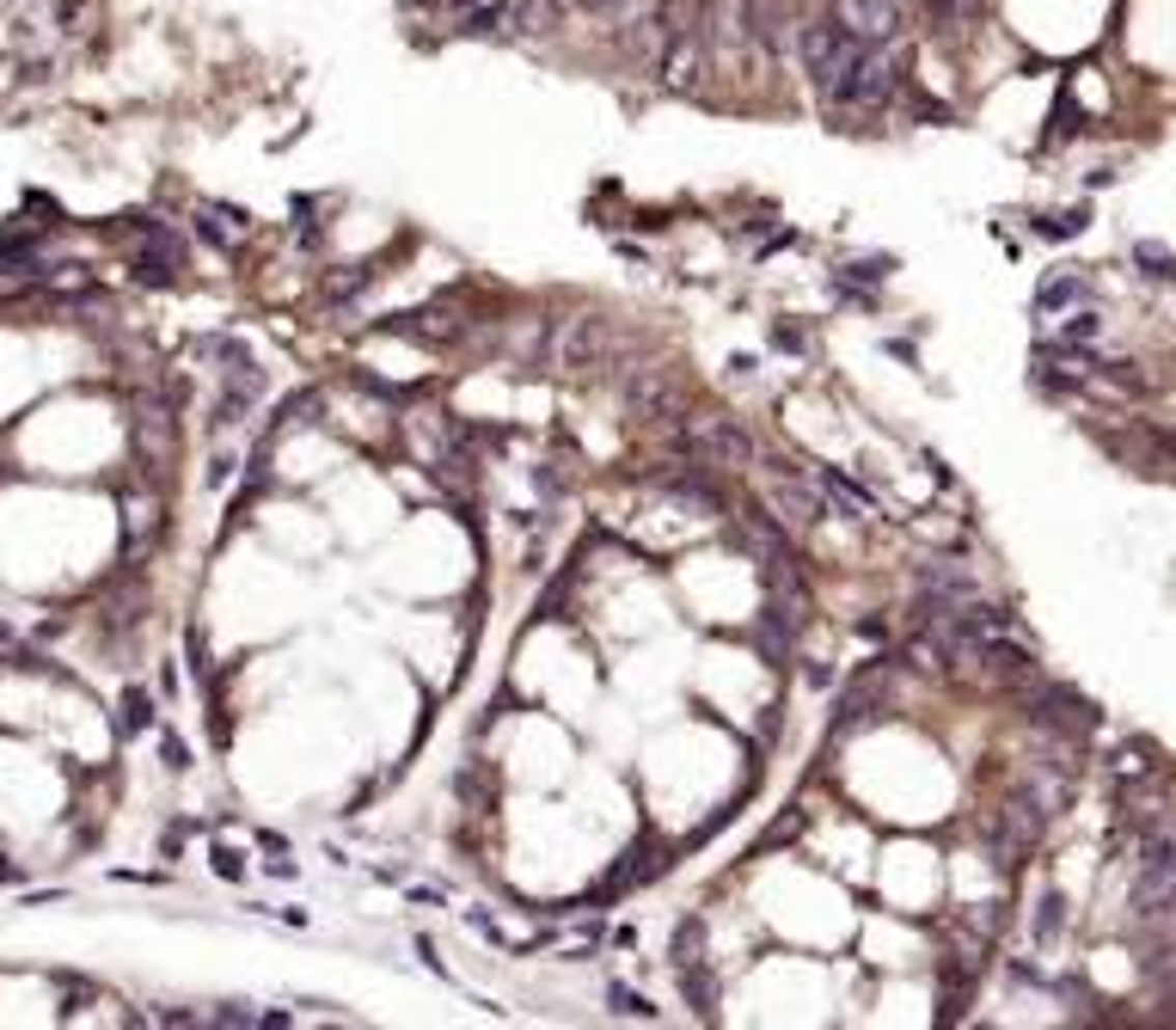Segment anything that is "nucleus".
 Masks as SVG:
<instances>
[{"mask_svg": "<svg viewBox=\"0 0 1176 1030\" xmlns=\"http://www.w3.org/2000/svg\"><path fill=\"white\" fill-rule=\"evenodd\" d=\"M821 99L834 111H883L895 99V62L883 56V44H851V56L840 62V74L821 86Z\"/></svg>", "mask_w": 1176, "mask_h": 1030, "instance_id": "1", "label": "nucleus"}, {"mask_svg": "<svg viewBox=\"0 0 1176 1030\" xmlns=\"http://www.w3.org/2000/svg\"><path fill=\"white\" fill-rule=\"evenodd\" d=\"M1127 901H1133V920H1176V840L1152 834L1140 846Z\"/></svg>", "mask_w": 1176, "mask_h": 1030, "instance_id": "2", "label": "nucleus"}, {"mask_svg": "<svg viewBox=\"0 0 1176 1030\" xmlns=\"http://www.w3.org/2000/svg\"><path fill=\"white\" fill-rule=\"evenodd\" d=\"M130 233H135V282L172 288L178 271H185V240L166 221H147V215H130Z\"/></svg>", "mask_w": 1176, "mask_h": 1030, "instance_id": "3", "label": "nucleus"}, {"mask_svg": "<svg viewBox=\"0 0 1176 1030\" xmlns=\"http://www.w3.org/2000/svg\"><path fill=\"white\" fill-rule=\"evenodd\" d=\"M1024 705H1030V724H1036V730H1054L1060 743H1079V736L1097 730V705L1079 699V693H1066V687L1030 681V699H1024Z\"/></svg>", "mask_w": 1176, "mask_h": 1030, "instance_id": "4", "label": "nucleus"}, {"mask_svg": "<svg viewBox=\"0 0 1176 1030\" xmlns=\"http://www.w3.org/2000/svg\"><path fill=\"white\" fill-rule=\"evenodd\" d=\"M851 44H858V37H851L834 12H828V19H809V25H796V62H803V74H809V86H815V92H821V86L840 74V62L851 56Z\"/></svg>", "mask_w": 1176, "mask_h": 1030, "instance_id": "5", "label": "nucleus"}, {"mask_svg": "<svg viewBox=\"0 0 1176 1030\" xmlns=\"http://www.w3.org/2000/svg\"><path fill=\"white\" fill-rule=\"evenodd\" d=\"M883 712H889V663H870V669L846 687V699L834 705V736H851V730L883 724Z\"/></svg>", "mask_w": 1176, "mask_h": 1030, "instance_id": "6", "label": "nucleus"}, {"mask_svg": "<svg viewBox=\"0 0 1176 1030\" xmlns=\"http://www.w3.org/2000/svg\"><path fill=\"white\" fill-rule=\"evenodd\" d=\"M796 625H803L796 602H790V595H773V602L760 608V625H754V650H760V663L784 669V663L796 657Z\"/></svg>", "mask_w": 1176, "mask_h": 1030, "instance_id": "7", "label": "nucleus"}, {"mask_svg": "<svg viewBox=\"0 0 1176 1030\" xmlns=\"http://www.w3.org/2000/svg\"><path fill=\"white\" fill-rule=\"evenodd\" d=\"M858 44H889L901 25H907V0H840L834 12Z\"/></svg>", "mask_w": 1176, "mask_h": 1030, "instance_id": "8", "label": "nucleus"}, {"mask_svg": "<svg viewBox=\"0 0 1176 1030\" xmlns=\"http://www.w3.org/2000/svg\"><path fill=\"white\" fill-rule=\"evenodd\" d=\"M552 350L564 356V368H594V362L613 350V326L594 319V313H577V319H564V326L552 332Z\"/></svg>", "mask_w": 1176, "mask_h": 1030, "instance_id": "9", "label": "nucleus"}, {"mask_svg": "<svg viewBox=\"0 0 1176 1030\" xmlns=\"http://www.w3.org/2000/svg\"><path fill=\"white\" fill-rule=\"evenodd\" d=\"M766 473H773V497H779V509L796 522V528H815V522L828 516V497H821V484H809V473H796L790 461H773Z\"/></svg>", "mask_w": 1176, "mask_h": 1030, "instance_id": "10", "label": "nucleus"}, {"mask_svg": "<svg viewBox=\"0 0 1176 1030\" xmlns=\"http://www.w3.org/2000/svg\"><path fill=\"white\" fill-rule=\"evenodd\" d=\"M263 393V374L258 362H240V368H221V393H215V429H233V423H246V412L258 406Z\"/></svg>", "mask_w": 1176, "mask_h": 1030, "instance_id": "11", "label": "nucleus"}, {"mask_svg": "<svg viewBox=\"0 0 1176 1030\" xmlns=\"http://www.w3.org/2000/svg\"><path fill=\"white\" fill-rule=\"evenodd\" d=\"M680 448H693L699 461H711V467H748L754 461V436L741 429V423H729V417H711L693 442H680Z\"/></svg>", "mask_w": 1176, "mask_h": 1030, "instance_id": "12", "label": "nucleus"}, {"mask_svg": "<svg viewBox=\"0 0 1176 1030\" xmlns=\"http://www.w3.org/2000/svg\"><path fill=\"white\" fill-rule=\"evenodd\" d=\"M381 332H387V338H417V343H454L459 338V326H448V313H442V307H423V313H392Z\"/></svg>", "mask_w": 1176, "mask_h": 1030, "instance_id": "13", "label": "nucleus"}, {"mask_svg": "<svg viewBox=\"0 0 1176 1030\" xmlns=\"http://www.w3.org/2000/svg\"><path fill=\"white\" fill-rule=\"evenodd\" d=\"M815 484H821V497H828V509H840L846 522H858V516H870V491L864 484H851L840 467H815Z\"/></svg>", "mask_w": 1176, "mask_h": 1030, "instance_id": "14", "label": "nucleus"}, {"mask_svg": "<svg viewBox=\"0 0 1176 1030\" xmlns=\"http://www.w3.org/2000/svg\"><path fill=\"white\" fill-rule=\"evenodd\" d=\"M674 981H680V994H687V1006H693L699 1019H711V1012H718V981H711V969H705V957H687V963H674Z\"/></svg>", "mask_w": 1176, "mask_h": 1030, "instance_id": "15", "label": "nucleus"}, {"mask_svg": "<svg viewBox=\"0 0 1176 1030\" xmlns=\"http://www.w3.org/2000/svg\"><path fill=\"white\" fill-rule=\"evenodd\" d=\"M1085 301H1091V282L1079 271L1047 276L1042 288H1036V313H1072V307H1085Z\"/></svg>", "mask_w": 1176, "mask_h": 1030, "instance_id": "16", "label": "nucleus"}, {"mask_svg": "<svg viewBox=\"0 0 1176 1030\" xmlns=\"http://www.w3.org/2000/svg\"><path fill=\"white\" fill-rule=\"evenodd\" d=\"M196 233H202L208 246L233 252V246L246 240V215H240V208H215V203H202V208H196Z\"/></svg>", "mask_w": 1176, "mask_h": 1030, "instance_id": "17", "label": "nucleus"}, {"mask_svg": "<svg viewBox=\"0 0 1176 1030\" xmlns=\"http://www.w3.org/2000/svg\"><path fill=\"white\" fill-rule=\"evenodd\" d=\"M655 871H668V859H655L650 846H632L613 871H607V884H600V895H625L632 884H644V878H655Z\"/></svg>", "mask_w": 1176, "mask_h": 1030, "instance_id": "18", "label": "nucleus"}, {"mask_svg": "<svg viewBox=\"0 0 1176 1030\" xmlns=\"http://www.w3.org/2000/svg\"><path fill=\"white\" fill-rule=\"evenodd\" d=\"M668 406H674L668 374H638V381H632V412H638V417L662 423V412H668ZM668 417H680V412H668Z\"/></svg>", "mask_w": 1176, "mask_h": 1030, "instance_id": "19", "label": "nucleus"}, {"mask_svg": "<svg viewBox=\"0 0 1176 1030\" xmlns=\"http://www.w3.org/2000/svg\"><path fill=\"white\" fill-rule=\"evenodd\" d=\"M509 19H515V31H527V37H545V31L564 25V0H515Z\"/></svg>", "mask_w": 1176, "mask_h": 1030, "instance_id": "20", "label": "nucleus"}, {"mask_svg": "<svg viewBox=\"0 0 1176 1030\" xmlns=\"http://www.w3.org/2000/svg\"><path fill=\"white\" fill-rule=\"evenodd\" d=\"M1060 932H1066V895H1060V890H1042V901H1036V926H1030L1036 951H1054V945H1060Z\"/></svg>", "mask_w": 1176, "mask_h": 1030, "instance_id": "21", "label": "nucleus"}, {"mask_svg": "<svg viewBox=\"0 0 1176 1030\" xmlns=\"http://www.w3.org/2000/svg\"><path fill=\"white\" fill-rule=\"evenodd\" d=\"M362 288H374V271H368V265H343L337 276L319 282V301H326V307H349Z\"/></svg>", "mask_w": 1176, "mask_h": 1030, "instance_id": "22", "label": "nucleus"}, {"mask_svg": "<svg viewBox=\"0 0 1176 1030\" xmlns=\"http://www.w3.org/2000/svg\"><path fill=\"white\" fill-rule=\"evenodd\" d=\"M313 423H319V393H295V399L276 412V423H270V436H263V442H282V436L313 429Z\"/></svg>", "mask_w": 1176, "mask_h": 1030, "instance_id": "23", "label": "nucleus"}, {"mask_svg": "<svg viewBox=\"0 0 1176 1030\" xmlns=\"http://www.w3.org/2000/svg\"><path fill=\"white\" fill-rule=\"evenodd\" d=\"M889 271H895L889 258H851L846 271H840V288H846V295H858V288H864V301H870V288H876V282H889Z\"/></svg>", "mask_w": 1176, "mask_h": 1030, "instance_id": "24", "label": "nucleus"}, {"mask_svg": "<svg viewBox=\"0 0 1176 1030\" xmlns=\"http://www.w3.org/2000/svg\"><path fill=\"white\" fill-rule=\"evenodd\" d=\"M147 724H153V699H147V687H130L123 705H117V730H123V736H141Z\"/></svg>", "mask_w": 1176, "mask_h": 1030, "instance_id": "25", "label": "nucleus"}, {"mask_svg": "<svg viewBox=\"0 0 1176 1030\" xmlns=\"http://www.w3.org/2000/svg\"><path fill=\"white\" fill-rule=\"evenodd\" d=\"M1097 332H1103V319L1091 307H1072V319L1060 326V350H1085V343H1097Z\"/></svg>", "mask_w": 1176, "mask_h": 1030, "instance_id": "26", "label": "nucleus"}, {"mask_svg": "<svg viewBox=\"0 0 1176 1030\" xmlns=\"http://www.w3.org/2000/svg\"><path fill=\"white\" fill-rule=\"evenodd\" d=\"M607 1006H613L619 1019H655V1006L638 987H625V981H607Z\"/></svg>", "mask_w": 1176, "mask_h": 1030, "instance_id": "27", "label": "nucleus"}, {"mask_svg": "<svg viewBox=\"0 0 1176 1030\" xmlns=\"http://www.w3.org/2000/svg\"><path fill=\"white\" fill-rule=\"evenodd\" d=\"M1133 265H1146V276H1176V252L1152 246V240H1140V246H1133Z\"/></svg>", "mask_w": 1176, "mask_h": 1030, "instance_id": "28", "label": "nucleus"}, {"mask_svg": "<svg viewBox=\"0 0 1176 1030\" xmlns=\"http://www.w3.org/2000/svg\"><path fill=\"white\" fill-rule=\"evenodd\" d=\"M1036 233H1042V240H1072V233H1085V208H1072V215H1042Z\"/></svg>", "mask_w": 1176, "mask_h": 1030, "instance_id": "29", "label": "nucleus"}, {"mask_svg": "<svg viewBox=\"0 0 1176 1030\" xmlns=\"http://www.w3.org/2000/svg\"><path fill=\"white\" fill-rule=\"evenodd\" d=\"M497 25H503V6H478V12H472V19H466L459 31H466V37H491Z\"/></svg>", "mask_w": 1176, "mask_h": 1030, "instance_id": "30", "label": "nucleus"}, {"mask_svg": "<svg viewBox=\"0 0 1176 1030\" xmlns=\"http://www.w3.org/2000/svg\"><path fill=\"white\" fill-rule=\"evenodd\" d=\"M208 1025H227V1030H246V1025H258V1012H246L240 1000H227V1006H215V1019Z\"/></svg>", "mask_w": 1176, "mask_h": 1030, "instance_id": "31", "label": "nucleus"}, {"mask_svg": "<svg viewBox=\"0 0 1176 1030\" xmlns=\"http://www.w3.org/2000/svg\"><path fill=\"white\" fill-rule=\"evenodd\" d=\"M160 755H166V767H172V773H185V767H191V749H185V736H172V730L160 736Z\"/></svg>", "mask_w": 1176, "mask_h": 1030, "instance_id": "32", "label": "nucleus"}, {"mask_svg": "<svg viewBox=\"0 0 1176 1030\" xmlns=\"http://www.w3.org/2000/svg\"><path fill=\"white\" fill-rule=\"evenodd\" d=\"M773 343L790 356H809V332H796V326H773Z\"/></svg>", "mask_w": 1176, "mask_h": 1030, "instance_id": "33", "label": "nucleus"}, {"mask_svg": "<svg viewBox=\"0 0 1176 1030\" xmlns=\"http://www.w3.org/2000/svg\"><path fill=\"white\" fill-rule=\"evenodd\" d=\"M803 681H809V687H828V681H834V675H828L821 663H803Z\"/></svg>", "mask_w": 1176, "mask_h": 1030, "instance_id": "34", "label": "nucleus"}, {"mask_svg": "<svg viewBox=\"0 0 1176 1030\" xmlns=\"http://www.w3.org/2000/svg\"><path fill=\"white\" fill-rule=\"evenodd\" d=\"M577 6H583V12H619L625 0H577Z\"/></svg>", "mask_w": 1176, "mask_h": 1030, "instance_id": "35", "label": "nucleus"}, {"mask_svg": "<svg viewBox=\"0 0 1176 1030\" xmlns=\"http://www.w3.org/2000/svg\"><path fill=\"white\" fill-rule=\"evenodd\" d=\"M1165 448H1171V454H1176V436H1165Z\"/></svg>", "mask_w": 1176, "mask_h": 1030, "instance_id": "36", "label": "nucleus"}, {"mask_svg": "<svg viewBox=\"0 0 1176 1030\" xmlns=\"http://www.w3.org/2000/svg\"><path fill=\"white\" fill-rule=\"evenodd\" d=\"M454 6H472V0H454Z\"/></svg>", "mask_w": 1176, "mask_h": 1030, "instance_id": "37", "label": "nucleus"}]
</instances>
